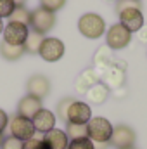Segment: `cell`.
Instances as JSON below:
<instances>
[{"instance_id":"6da1fadb","label":"cell","mask_w":147,"mask_h":149,"mask_svg":"<svg viewBox=\"0 0 147 149\" xmlns=\"http://www.w3.org/2000/svg\"><path fill=\"white\" fill-rule=\"evenodd\" d=\"M112 123L104 116H92L87 123V137L94 144H109L112 135Z\"/></svg>"},{"instance_id":"ac0fdd59","label":"cell","mask_w":147,"mask_h":149,"mask_svg":"<svg viewBox=\"0 0 147 149\" xmlns=\"http://www.w3.org/2000/svg\"><path fill=\"white\" fill-rule=\"evenodd\" d=\"M109 95H111V90L102 83V81H99V83H95L94 87H90V88L87 90V94H85L87 101L92 102V104H97V106H99V104H104Z\"/></svg>"},{"instance_id":"3957f363","label":"cell","mask_w":147,"mask_h":149,"mask_svg":"<svg viewBox=\"0 0 147 149\" xmlns=\"http://www.w3.org/2000/svg\"><path fill=\"white\" fill-rule=\"evenodd\" d=\"M101 81L109 88V90H118L125 87L126 81V64L121 59H114V63L107 66L101 73Z\"/></svg>"},{"instance_id":"e0dca14e","label":"cell","mask_w":147,"mask_h":149,"mask_svg":"<svg viewBox=\"0 0 147 149\" xmlns=\"http://www.w3.org/2000/svg\"><path fill=\"white\" fill-rule=\"evenodd\" d=\"M94 70L97 71V73L101 74L107 66H111L112 63H114V56H112V50H111L107 45H102V47H99L97 50H95V54H94Z\"/></svg>"},{"instance_id":"2e32d148","label":"cell","mask_w":147,"mask_h":149,"mask_svg":"<svg viewBox=\"0 0 147 149\" xmlns=\"http://www.w3.org/2000/svg\"><path fill=\"white\" fill-rule=\"evenodd\" d=\"M43 142H45L47 149H66L68 148V144H69V137L66 135L64 130L52 128L50 132L45 134Z\"/></svg>"},{"instance_id":"277c9868","label":"cell","mask_w":147,"mask_h":149,"mask_svg":"<svg viewBox=\"0 0 147 149\" xmlns=\"http://www.w3.org/2000/svg\"><path fill=\"white\" fill-rule=\"evenodd\" d=\"M9 132H10V137L24 142V141H30L35 137L37 130L33 127V121L30 118H24V116H19V114H14L12 118H9V125H7Z\"/></svg>"},{"instance_id":"30bf717a","label":"cell","mask_w":147,"mask_h":149,"mask_svg":"<svg viewBox=\"0 0 147 149\" xmlns=\"http://www.w3.org/2000/svg\"><path fill=\"white\" fill-rule=\"evenodd\" d=\"M118 16H119V24H123L130 33H137V31L144 26V14H142V9L130 7V9L121 10Z\"/></svg>"},{"instance_id":"8fae6325","label":"cell","mask_w":147,"mask_h":149,"mask_svg":"<svg viewBox=\"0 0 147 149\" xmlns=\"http://www.w3.org/2000/svg\"><path fill=\"white\" fill-rule=\"evenodd\" d=\"M92 118V108L88 102L83 101H73L68 108V123H81L87 125Z\"/></svg>"},{"instance_id":"603a6c76","label":"cell","mask_w":147,"mask_h":149,"mask_svg":"<svg viewBox=\"0 0 147 149\" xmlns=\"http://www.w3.org/2000/svg\"><path fill=\"white\" fill-rule=\"evenodd\" d=\"M73 101H74L73 97H64V99H61V101L57 102V106H55L57 118H59V120H62L64 123H68V108L71 106V102H73Z\"/></svg>"},{"instance_id":"9a60e30c","label":"cell","mask_w":147,"mask_h":149,"mask_svg":"<svg viewBox=\"0 0 147 149\" xmlns=\"http://www.w3.org/2000/svg\"><path fill=\"white\" fill-rule=\"evenodd\" d=\"M99 81H101V74L97 73L94 68H88V70L81 71V73L76 76V80H74V88H76L78 94H87V90H88L90 87H94L95 83H99Z\"/></svg>"},{"instance_id":"836d02e7","label":"cell","mask_w":147,"mask_h":149,"mask_svg":"<svg viewBox=\"0 0 147 149\" xmlns=\"http://www.w3.org/2000/svg\"><path fill=\"white\" fill-rule=\"evenodd\" d=\"M130 149H135V148H130Z\"/></svg>"},{"instance_id":"f546056e","label":"cell","mask_w":147,"mask_h":149,"mask_svg":"<svg viewBox=\"0 0 147 149\" xmlns=\"http://www.w3.org/2000/svg\"><path fill=\"white\" fill-rule=\"evenodd\" d=\"M7 125H9V114L3 111V109H0V135H3Z\"/></svg>"},{"instance_id":"5bb4252c","label":"cell","mask_w":147,"mask_h":149,"mask_svg":"<svg viewBox=\"0 0 147 149\" xmlns=\"http://www.w3.org/2000/svg\"><path fill=\"white\" fill-rule=\"evenodd\" d=\"M42 108H43V106H42V99H38V97H35V95L26 94V95L17 102V113H16V114L31 120V118H33Z\"/></svg>"},{"instance_id":"d6986e66","label":"cell","mask_w":147,"mask_h":149,"mask_svg":"<svg viewBox=\"0 0 147 149\" xmlns=\"http://www.w3.org/2000/svg\"><path fill=\"white\" fill-rule=\"evenodd\" d=\"M26 54L23 45H10L7 42H0V56L5 61H17Z\"/></svg>"},{"instance_id":"484cf974","label":"cell","mask_w":147,"mask_h":149,"mask_svg":"<svg viewBox=\"0 0 147 149\" xmlns=\"http://www.w3.org/2000/svg\"><path fill=\"white\" fill-rule=\"evenodd\" d=\"M130 7L142 9V3H140V0H116V12L118 14L125 9H130Z\"/></svg>"},{"instance_id":"d4e9b609","label":"cell","mask_w":147,"mask_h":149,"mask_svg":"<svg viewBox=\"0 0 147 149\" xmlns=\"http://www.w3.org/2000/svg\"><path fill=\"white\" fill-rule=\"evenodd\" d=\"M66 5V0H40V7L50 10V12H57Z\"/></svg>"},{"instance_id":"44dd1931","label":"cell","mask_w":147,"mask_h":149,"mask_svg":"<svg viewBox=\"0 0 147 149\" xmlns=\"http://www.w3.org/2000/svg\"><path fill=\"white\" fill-rule=\"evenodd\" d=\"M64 132L69 137V141L81 139V137H87V125H81V123H66V130Z\"/></svg>"},{"instance_id":"1f68e13d","label":"cell","mask_w":147,"mask_h":149,"mask_svg":"<svg viewBox=\"0 0 147 149\" xmlns=\"http://www.w3.org/2000/svg\"><path fill=\"white\" fill-rule=\"evenodd\" d=\"M12 2H14V3H16V7H24V5H26V2H28V0H12Z\"/></svg>"},{"instance_id":"7c38bea8","label":"cell","mask_w":147,"mask_h":149,"mask_svg":"<svg viewBox=\"0 0 147 149\" xmlns=\"http://www.w3.org/2000/svg\"><path fill=\"white\" fill-rule=\"evenodd\" d=\"M26 90L30 95H35L38 99H45L50 94V80L45 74H33L30 76L26 83Z\"/></svg>"},{"instance_id":"ffe728a7","label":"cell","mask_w":147,"mask_h":149,"mask_svg":"<svg viewBox=\"0 0 147 149\" xmlns=\"http://www.w3.org/2000/svg\"><path fill=\"white\" fill-rule=\"evenodd\" d=\"M43 35H40L37 31H30L28 33V38H26V42H24V50L28 52V54H38V49H40V43L43 42Z\"/></svg>"},{"instance_id":"5b68a950","label":"cell","mask_w":147,"mask_h":149,"mask_svg":"<svg viewBox=\"0 0 147 149\" xmlns=\"http://www.w3.org/2000/svg\"><path fill=\"white\" fill-rule=\"evenodd\" d=\"M55 12H50L43 7H37L35 10H31L30 14V28L31 31H37L40 35L49 33L54 26H55Z\"/></svg>"},{"instance_id":"d6a6232c","label":"cell","mask_w":147,"mask_h":149,"mask_svg":"<svg viewBox=\"0 0 147 149\" xmlns=\"http://www.w3.org/2000/svg\"><path fill=\"white\" fill-rule=\"evenodd\" d=\"M3 26H5V24H3V21L0 19V35H2V31H3Z\"/></svg>"},{"instance_id":"cb8c5ba5","label":"cell","mask_w":147,"mask_h":149,"mask_svg":"<svg viewBox=\"0 0 147 149\" xmlns=\"http://www.w3.org/2000/svg\"><path fill=\"white\" fill-rule=\"evenodd\" d=\"M66 149H95V144L88 139V137H81V139H73L69 141Z\"/></svg>"},{"instance_id":"9c48e42d","label":"cell","mask_w":147,"mask_h":149,"mask_svg":"<svg viewBox=\"0 0 147 149\" xmlns=\"http://www.w3.org/2000/svg\"><path fill=\"white\" fill-rule=\"evenodd\" d=\"M30 33V28L26 24H21V23H14V21H9L5 26H3V42L10 43V45H24L26 38Z\"/></svg>"},{"instance_id":"4316f807","label":"cell","mask_w":147,"mask_h":149,"mask_svg":"<svg viewBox=\"0 0 147 149\" xmlns=\"http://www.w3.org/2000/svg\"><path fill=\"white\" fill-rule=\"evenodd\" d=\"M16 3L12 0H0V19L3 17H10V14L14 12Z\"/></svg>"},{"instance_id":"4dcf8cb0","label":"cell","mask_w":147,"mask_h":149,"mask_svg":"<svg viewBox=\"0 0 147 149\" xmlns=\"http://www.w3.org/2000/svg\"><path fill=\"white\" fill-rule=\"evenodd\" d=\"M139 38H140V42H146L147 43V24H144V26L139 30Z\"/></svg>"},{"instance_id":"4fadbf2b","label":"cell","mask_w":147,"mask_h":149,"mask_svg":"<svg viewBox=\"0 0 147 149\" xmlns=\"http://www.w3.org/2000/svg\"><path fill=\"white\" fill-rule=\"evenodd\" d=\"M31 121H33V127H35V130L40 132V134H47V132H50L52 128H55V114L52 111H49V109H45V108H42L40 111L31 118Z\"/></svg>"},{"instance_id":"ba28073f","label":"cell","mask_w":147,"mask_h":149,"mask_svg":"<svg viewBox=\"0 0 147 149\" xmlns=\"http://www.w3.org/2000/svg\"><path fill=\"white\" fill-rule=\"evenodd\" d=\"M132 42V33L119 23L112 24L106 31V45L111 50H121L125 47H128Z\"/></svg>"},{"instance_id":"52a82bcc","label":"cell","mask_w":147,"mask_h":149,"mask_svg":"<svg viewBox=\"0 0 147 149\" xmlns=\"http://www.w3.org/2000/svg\"><path fill=\"white\" fill-rule=\"evenodd\" d=\"M64 50H66V47H64L62 40L55 37H45L43 42L40 43L38 56L47 63H57L64 56Z\"/></svg>"},{"instance_id":"7a4b0ae2","label":"cell","mask_w":147,"mask_h":149,"mask_svg":"<svg viewBox=\"0 0 147 149\" xmlns=\"http://www.w3.org/2000/svg\"><path fill=\"white\" fill-rule=\"evenodd\" d=\"M78 31L85 38L97 40L106 33V21L95 12H87L78 19Z\"/></svg>"},{"instance_id":"7402d4cb","label":"cell","mask_w":147,"mask_h":149,"mask_svg":"<svg viewBox=\"0 0 147 149\" xmlns=\"http://www.w3.org/2000/svg\"><path fill=\"white\" fill-rule=\"evenodd\" d=\"M30 14H31V12H30L26 7H16L9 19L14 21V23H21V24H26V26H28V24H30ZM28 28H30V26H28Z\"/></svg>"},{"instance_id":"f1b7e54d","label":"cell","mask_w":147,"mask_h":149,"mask_svg":"<svg viewBox=\"0 0 147 149\" xmlns=\"http://www.w3.org/2000/svg\"><path fill=\"white\" fill-rule=\"evenodd\" d=\"M23 149H47L43 139H30V141H24L23 142Z\"/></svg>"},{"instance_id":"83f0119b","label":"cell","mask_w":147,"mask_h":149,"mask_svg":"<svg viewBox=\"0 0 147 149\" xmlns=\"http://www.w3.org/2000/svg\"><path fill=\"white\" fill-rule=\"evenodd\" d=\"M0 149H23V142L9 135V137H3Z\"/></svg>"},{"instance_id":"8992f818","label":"cell","mask_w":147,"mask_h":149,"mask_svg":"<svg viewBox=\"0 0 147 149\" xmlns=\"http://www.w3.org/2000/svg\"><path fill=\"white\" fill-rule=\"evenodd\" d=\"M135 141H137L135 130L125 123H119L112 128L109 146H112L114 149H130L135 148Z\"/></svg>"}]
</instances>
